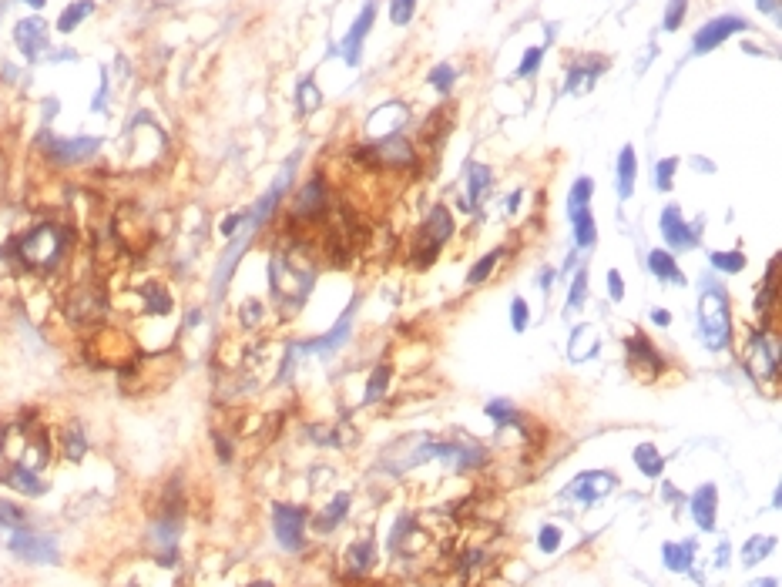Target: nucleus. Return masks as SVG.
Masks as SVG:
<instances>
[{
	"instance_id": "obj_34",
	"label": "nucleus",
	"mask_w": 782,
	"mask_h": 587,
	"mask_svg": "<svg viewBox=\"0 0 782 587\" xmlns=\"http://www.w3.org/2000/svg\"><path fill=\"white\" fill-rule=\"evenodd\" d=\"M296 108L299 115H316L319 108H323V94H319L316 81L313 78H303L296 88Z\"/></svg>"
},
{
	"instance_id": "obj_46",
	"label": "nucleus",
	"mask_w": 782,
	"mask_h": 587,
	"mask_svg": "<svg viewBox=\"0 0 782 587\" xmlns=\"http://www.w3.org/2000/svg\"><path fill=\"white\" fill-rule=\"evenodd\" d=\"M675 172H678V158H662V162L655 165V185L662 188V192H668V188H672Z\"/></svg>"
},
{
	"instance_id": "obj_60",
	"label": "nucleus",
	"mask_w": 782,
	"mask_h": 587,
	"mask_svg": "<svg viewBox=\"0 0 782 587\" xmlns=\"http://www.w3.org/2000/svg\"><path fill=\"white\" fill-rule=\"evenodd\" d=\"M21 4H27V7H34V11H41V7L47 4V0H21Z\"/></svg>"
},
{
	"instance_id": "obj_62",
	"label": "nucleus",
	"mask_w": 782,
	"mask_h": 587,
	"mask_svg": "<svg viewBox=\"0 0 782 587\" xmlns=\"http://www.w3.org/2000/svg\"><path fill=\"white\" fill-rule=\"evenodd\" d=\"M246 587H276L272 581H252V584H246Z\"/></svg>"
},
{
	"instance_id": "obj_48",
	"label": "nucleus",
	"mask_w": 782,
	"mask_h": 587,
	"mask_svg": "<svg viewBox=\"0 0 782 587\" xmlns=\"http://www.w3.org/2000/svg\"><path fill=\"white\" fill-rule=\"evenodd\" d=\"M537 547H541L544 554H554V551L561 547V530L554 527V524L541 527V530H537Z\"/></svg>"
},
{
	"instance_id": "obj_38",
	"label": "nucleus",
	"mask_w": 782,
	"mask_h": 587,
	"mask_svg": "<svg viewBox=\"0 0 782 587\" xmlns=\"http://www.w3.org/2000/svg\"><path fill=\"white\" fill-rule=\"evenodd\" d=\"M591 195H595V182H591L588 175H581L578 182L571 185V195H568V215L584 212V208H588V202H591Z\"/></svg>"
},
{
	"instance_id": "obj_25",
	"label": "nucleus",
	"mask_w": 782,
	"mask_h": 587,
	"mask_svg": "<svg viewBox=\"0 0 782 587\" xmlns=\"http://www.w3.org/2000/svg\"><path fill=\"white\" fill-rule=\"evenodd\" d=\"M648 272L658 276L662 282H672V286H685V272L678 269L675 259L665 249H652L648 252Z\"/></svg>"
},
{
	"instance_id": "obj_36",
	"label": "nucleus",
	"mask_w": 782,
	"mask_h": 587,
	"mask_svg": "<svg viewBox=\"0 0 782 587\" xmlns=\"http://www.w3.org/2000/svg\"><path fill=\"white\" fill-rule=\"evenodd\" d=\"M595 349H598V336H595V329L591 326H578L574 329V336H571V359H591L595 356Z\"/></svg>"
},
{
	"instance_id": "obj_44",
	"label": "nucleus",
	"mask_w": 782,
	"mask_h": 587,
	"mask_svg": "<svg viewBox=\"0 0 782 587\" xmlns=\"http://www.w3.org/2000/svg\"><path fill=\"white\" fill-rule=\"evenodd\" d=\"M417 14V0H390V21L397 27H407Z\"/></svg>"
},
{
	"instance_id": "obj_10",
	"label": "nucleus",
	"mask_w": 782,
	"mask_h": 587,
	"mask_svg": "<svg viewBox=\"0 0 782 587\" xmlns=\"http://www.w3.org/2000/svg\"><path fill=\"white\" fill-rule=\"evenodd\" d=\"M101 312H105V296H101V289H94V286L71 289L68 299H64V316H68L74 326L98 323Z\"/></svg>"
},
{
	"instance_id": "obj_29",
	"label": "nucleus",
	"mask_w": 782,
	"mask_h": 587,
	"mask_svg": "<svg viewBox=\"0 0 782 587\" xmlns=\"http://www.w3.org/2000/svg\"><path fill=\"white\" fill-rule=\"evenodd\" d=\"M94 14V0H74V4H68L58 17V31L61 34H71L78 31V27L88 21V17Z\"/></svg>"
},
{
	"instance_id": "obj_24",
	"label": "nucleus",
	"mask_w": 782,
	"mask_h": 587,
	"mask_svg": "<svg viewBox=\"0 0 782 587\" xmlns=\"http://www.w3.org/2000/svg\"><path fill=\"white\" fill-rule=\"evenodd\" d=\"M350 504H353L350 494H336V497L323 507V514L313 517V527L319 530V534H329V530H336L339 524H343V517H346V510H350Z\"/></svg>"
},
{
	"instance_id": "obj_19",
	"label": "nucleus",
	"mask_w": 782,
	"mask_h": 587,
	"mask_svg": "<svg viewBox=\"0 0 782 587\" xmlns=\"http://www.w3.org/2000/svg\"><path fill=\"white\" fill-rule=\"evenodd\" d=\"M353 312H356V299L350 302V309L339 316V323H336V329H329L326 336H319V339H313V343H306L303 349H309V353H336L339 346L350 339V333H353Z\"/></svg>"
},
{
	"instance_id": "obj_35",
	"label": "nucleus",
	"mask_w": 782,
	"mask_h": 587,
	"mask_svg": "<svg viewBox=\"0 0 782 587\" xmlns=\"http://www.w3.org/2000/svg\"><path fill=\"white\" fill-rule=\"evenodd\" d=\"M772 547H776V537H762V534L749 537L746 547H742V567H756V564H762V557H769V554H772Z\"/></svg>"
},
{
	"instance_id": "obj_63",
	"label": "nucleus",
	"mask_w": 782,
	"mask_h": 587,
	"mask_svg": "<svg viewBox=\"0 0 782 587\" xmlns=\"http://www.w3.org/2000/svg\"><path fill=\"white\" fill-rule=\"evenodd\" d=\"M4 11H7V0H0V17H4Z\"/></svg>"
},
{
	"instance_id": "obj_4",
	"label": "nucleus",
	"mask_w": 782,
	"mask_h": 587,
	"mask_svg": "<svg viewBox=\"0 0 782 587\" xmlns=\"http://www.w3.org/2000/svg\"><path fill=\"white\" fill-rule=\"evenodd\" d=\"M178 537H182V510L162 507L155 524L148 527V547L162 567H172L178 557Z\"/></svg>"
},
{
	"instance_id": "obj_11",
	"label": "nucleus",
	"mask_w": 782,
	"mask_h": 587,
	"mask_svg": "<svg viewBox=\"0 0 782 587\" xmlns=\"http://www.w3.org/2000/svg\"><path fill=\"white\" fill-rule=\"evenodd\" d=\"M98 138H47V158L54 165H84L98 155Z\"/></svg>"
},
{
	"instance_id": "obj_33",
	"label": "nucleus",
	"mask_w": 782,
	"mask_h": 587,
	"mask_svg": "<svg viewBox=\"0 0 782 587\" xmlns=\"http://www.w3.org/2000/svg\"><path fill=\"white\" fill-rule=\"evenodd\" d=\"M571 225H574V245H578V249H591L598 239V225H595V219H591L588 208L578 215H571Z\"/></svg>"
},
{
	"instance_id": "obj_42",
	"label": "nucleus",
	"mask_w": 782,
	"mask_h": 587,
	"mask_svg": "<svg viewBox=\"0 0 782 587\" xmlns=\"http://www.w3.org/2000/svg\"><path fill=\"white\" fill-rule=\"evenodd\" d=\"M0 527H4V530L27 527V510L11 504V500H0Z\"/></svg>"
},
{
	"instance_id": "obj_39",
	"label": "nucleus",
	"mask_w": 782,
	"mask_h": 587,
	"mask_svg": "<svg viewBox=\"0 0 782 587\" xmlns=\"http://www.w3.org/2000/svg\"><path fill=\"white\" fill-rule=\"evenodd\" d=\"M487 410V416L494 420V426L497 430H507V426H514V423H521V416H517V410L507 400H491L484 406Z\"/></svg>"
},
{
	"instance_id": "obj_43",
	"label": "nucleus",
	"mask_w": 782,
	"mask_h": 587,
	"mask_svg": "<svg viewBox=\"0 0 782 587\" xmlns=\"http://www.w3.org/2000/svg\"><path fill=\"white\" fill-rule=\"evenodd\" d=\"M772 302H776V259L769 262V269H766V286L759 289V299H756V309L759 312H766Z\"/></svg>"
},
{
	"instance_id": "obj_58",
	"label": "nucleus",
	"mask_w": 782,
	"mask_h": 587,
	"mask_svg": "<svg viewBox=\"0 0 782 587\" xmlns=\"http://www.w3.org/2000/svg\"><path fill=\"white\" fill-rule=\"evenodd\" d=\"M752 587H779V581H776V577H766V581H756Z\"/></svg>"
},
{
	"instance_id": "obj_30",
	"label": "nucleus",
	"mask_w": 782,
	"mask_h": 587,
	"mask_svg": "<svg viewBox=\"0 0 782 587\" xmlns=\"http://www.w3.org/2000/svg\"><path fill=\"white\" fill-rule=\"evenodd\" d=\"M635 467L642 470L648 480H655V477H662L665 457L658 453L655 443H638V447H635Z\"/></svg>"
},
{
	"instance_id": "obj_5",
	"label": "nucleus",
	"mask_w": 782,
	"mask_h": 587,
	"mask_svg": "<svg viewBox=\"0 0 782 587\" xmlns=\"http://www.w3.org/2000/svg\"><path fill=\"white\" fill-rule=\"evenodd\" d=\"M742 363H746L749 376L756 383L762 380H779V343L776 336H769L766 329L749 336L746 353H742Z\"/></svg>"
},
{
	"instance_id": "obj_56",
	"label": "nucleus",
	"mask_w": 782,
	"mask_h": 587,
	"mask_svg": "<svg viewBox=\"0 0 782 587\" xmlns=\"http://www.w3.org/2000/svg\"><path fill=\"white\" fill-rule=\"evenodd\" d=\"M652 323L655 326H672V312H668V309H652Z\"/></svg>"
},
{
	"instance_id": "obj_37",
	"label": "nucleus",
	"mask_w": 782,
	"mask_h": 587,
	"mask_svg": "<svg viewBox=\"0 0 782 587\" xmlns=\"http://www.w3.org/2000/svg\"><path fill=\"white\" fill-rule=\"evenodd\" d=\"M61 447H64V457L71 463L84 460V453H88V437H84L81 426H68V430L61 433Z\"/></svg>"
},
{
	"instance_id": "obj_59",
	"label": "nucleus",
	"mask_w": 782,
	"mask_h": 587,
	"mask_svg": "<svg viewBox=\"0 0 782 587\" xmlns=\"http://www.w3.org/2000/svg\"><path fill=\"white\" fill-rule=\"evenodd\" d=\"M517 205H521V192H514L511 202H507V208H511V212H517Z\"/></svg>"
},
{
	"instance_id": "obj_53",
	"label": "nucleus",
	"mask_w": 782,
	"mask_h": 587,
	"mask_svg": "<svg viewBox=\"0 0 782 587\" xmlns=\"http://www.w3.org/2000/svg\"><path fill=\"white\" fill-rule=\"evenodd\" d=\"M608 292H611V299H615V302L625 299V282H621V276L615 269L608 272Z\"/></svg>"
},
{
	"instance_id": "obj_45",
	"label": "nucleus",
	"mask_w": 782,
	"mask_h": 587,
	"mask_svg": "<svg viewBox=\"0 0 782 587\" xmlns=\"http://www.w3.org/2000/svg\"><path fill=\"white\" fill-rule=\"evenodd\" d=\"M685 14H689V0H668L665 7V31H678L685 21Z\"/></svg>"
},
{
	"instance_id": "obj_32",
	"label": "nucleus",
	"mask_w": 782,
	"mask_h": 587,
	"mask_svg": "<svg viewBox=\"0 0 782 587\" xmlns=\"http://www.w3.org/2000/svg\"><path fill=\"white\" fill-rule=\"evenodd\" d=\"M141 302H145V312H152V316H168L172 306H175L172 296H168V289L158 286V282L141 289Z\"/></svg>"
},
{
	"instance_id": "obj_14",
	"label": "nucleus",
	"mask_w": 782,
	"mask_h": 587,
	"mask_svg": "<svg viewBox=\"0 0 782 587\" xmlns=\"http://www.w3.org/2000/svg\"><path fill=\"white\" fill-rule=\"evenodd\" d=\"M662 235L665 242H672L675 249H695L699 245V235H702V222H685L682 219V208L668 205L662 212Z\"/></svg>"
},
{
	"instance_id": "obj_52",
	"label": "nucleus",
	"mask_w": 782,
	"mask_h": 587,
	"mask_svg": "<svg viewBox=\"0 0 782 587\" xmlns=\"http://www.w3.org/2000/svg\"><path fill=\"white\" fill-rule=\"evenodd\" d=\"M259 319H262V306H259V302H246V306H242V323H246V326H259Z\"/></svg>"
},
{
	"instance_id": "obj_12",
	"label": "nucleus",
	"mask_w": 782,
	"mask_h": 587,
	"mask_svg": "<svg viewBox=\"0 0 782 587\" xmlns=\"http://www.w3.org/2000/svg\"><path fill=\"white\" fill-rule=\"evenodd\" d=\"M746 27H749L746 17H736V14L715 17V21H709L705 27H699V34H695V41H692V51H695V54H709V51H715V47H719L722 41H729L732 34L746 31Z\"/></svg>"
},
{
	"instance_id": "obj_47",
	"label": "nucleus",
	"mask_w": 782,
	"mask_h": 587,
	"mask_svg": "<svg viewBox=\"0 0 782 587\" xmlns=\"http://www.w3.org/2000/svg\"><path fill=\"white\" fill-rule=\"evenodd\" d=\"M584 296H588V272H578L574 276V286H571V296H568V312H574V309H581L584 306Z\"/></svg>"
},
{
	"instance_id": "obj_15",
	"label": "nucleus",
	"mask_w": 782,
	"mask_h": 587,
	"mask_svg": "<svg viewBox=\"0 0 782 587\" xmlns=\"http://www.w3.org/2000/svg\"><path fill=\"white\" fill-rule=\"evenodd\" d=\"M47 37L51 34H47V24L41 17H27V21L14 27V44L27 61H37L47 51Z\"/></svg>"
},
{
	"instance_id": "obj_31",
	"label": "nucleus",
	"mask_w": 782,
	"mask_h": 587,
	"mask_svg": "<svg viewBox=\"0 0 782 587\" xmlns=\"http://www.w3.org/2000/svg\"><path fill=\"white\" fill-rule=\"evenodd\" d=\"M390 380H393V369L386 366V363H380L370 373V383H366V393H363V403L366 406H373V403H380L383 396H386V390H390Z\"/></svg>"
},
{
	"instance_id": "obj_27",
	"label": "nucleus",
	"mask_w": 782,
	"mask_h": 587,
	"mask_svg": "<svg viewBox=\"0 0 782 587\" xmlns=\"http://www.w3.org/2000/svg\"><path fill=\"white\" fill-rule=\"evenodd\" d=\"M326 208V188H323V178H313L303 192H299V202H296V215L306 219V215H319Z\"/></svg>"
},
{
	"instance_id": "obj_40",
	"label": "nucleus",
	"mask_w": 782,
	"mask_h": 587,
	"mask_svg": "<svg viewBox=\"0 0 782 587\" xmlns=\"http://www.w3.org/2000/svg\"><path fill=\"white\" fill-rule=\"evenodd\" d=\"M709 265L719 272H729V276H736V272L746 269V255L742 252H712L709 255Z\"/></svg>"
},
{
	"instance_id": "obj_18",
	"label": "nucleus",
	"mask_w": 782,
	"mask_h": 587,
	"mask_svg": "<svg viewBox=\"0 0 782 587\" xmlns=\"http://www.w3.org/2000/svg\"><path fill=\"white\" fill-rule=\"evenodd\" d=\"M689 507H692V517H695V524H699L702 534H712L715 530V507H719V490H715V484H702L699 490H695Z\"/></svg>"
},
{
	"instance_id": "obj_9",
	"label": "nucleus",
	"mask_w": 782,
	"mask_h": 587,
	"mask_svg": "<svg viewBox=\"0 0 782 587\" xmlns=\"http://www.w3.org/2000/svg\"><path fill=\"white\" fill-rule=\"evenodd\" d=\"M615 487H618L615 473L584 470L561 490V500H574V504H581V507H591V504H598V500H605Z\"/></svg>"
},
{
	"instance_id": "obj_17",
	"label": "nucleus",
	"mask_w": 782,
	"mask_h": 587,
	"mask_svg": "<svg viewBox=\"0 0 782 587\" xmlns=\"http://www.w3.org/2000/svg\"><path fill=\"white\" fill-rule=\"evenodd\" d=\"M373 21H376V0H366L360 17H356L353 27H350V34L343 37V54H346V64H350V68H356V64H360L363 41H366V34H370Z\"/></svg>"
},
{
	"instance_id": "obj_22",
	"label": "nucleus",
	"mask_w": 782,
	"mask_h": 587,
	"mask_svg": "<svg viewBox=\"0 0 782 587\" xmlns=\"http://www.w3.org/2000/svg\"><path fill=\"white\" fill-rule=\"evenodd\" d=\"M605 71V61H578L574 68L568 71V84H564V91L568 94H584V91H591L595 88V81H598V74Z\"/></svg>"
},
{
	"instance_id": "obj_3",
	"label": "nucleus",
	"mask_w": 782,
	"mask_h": 587,
	"mask_svg": "<svg viewBox=\"0 0 782 587\" xmlns=\"http://www.w3.org/2000/svg\"><path fill=\"white\" fill-rule=\"evenodd\" d=\"M269 282H272V296L276 302H286L289 309L303 306L306 292L313 286V269H296L292 265V255H276L269 265Z\"/></svg>"
},
{
	"instance_id": "obj_6",
	"label": "nucleus",
	"mask_w": 782,
	"mask_h": 587,
	"mask_svg": "<svg viewBox=\"0 0 782 587\" xmlns=\"http://www.w3.org/2000/svg\"><path fill=\"white\" fill-rule=\"evenodd\" d=\"M450 235H454V215H450L444 205H437L427 215V222L420 225V242H417V255H413V262H417L420 269H427V265L437 259L440 245H444Z\"/></svg>"
},
{
	"instance_id": "obj_41",
	"label": "nucleus",
	"mask_w": 782,
	"mask_h": 587,
	"mask_svg": "<svg viewBox=\"0 0 782 587\" xmlns=\"http://www.w3.org/2000/svg\"><path fill=\"white\" fill-rule=\"evenodd\" d=\"M501 255H504V249H497V252H487L484 259H480L477 265H474V272H467V286H480L491 272L497 269V262H501Z\"/></svg>"
},
{
	"instance_id": "obj_23",
	"label": "nucleus",
	"mask_w": 782,
	"mask_h": 587,
	"mask_svg": "<svg viewBox=\"0 0 782 587\" xmlns=\"http://www.w3.org/2000/svg\"><path fill=\"white\" fill-rule=\"evenodd\" d=\"M343 564H346V571H350V574H366L376 564V544L370 541V537L353 541L350 547H346V561Z\"/></svg>"
},
{
	"instance_id": "obj_2",
	"label": "nucleus",
	"mask_w": 782,
	"mask_h": 587,
	"mask_svg": "<svg viewBox=\"0 0 782 587\" xmlns=\"http://www.w3.org/2000/svg\"><path fill=\"white\" fill-rule=\"evenodd\" d=\"M699 336L705 349L722 353L732 343V306H729V292L719 282H709V276L702 279V299H699Z\"/></svg>"
},
{
	"instance_id": "obj_28",
	"label": "nucleus",
	"mask_w": 782,
	"mask_h": 587,
	"mask_svg": "<svg viewBox=\"0 0 782 587\" xmlns=\"http://www.w3.org/2000/svg\"><path fill=\"white\" fill-rule=\"evenodd\" d=\"M635 175H638L635 148L625 145L618 151V195L621 198H631V192H635Z\"/></svg>"
},
{
	"instance_id": "obj_57",
	"label": "nucleus",
	"mask_w": 782,
	"mask_h": 587,
	"mask_svg": "<svg viewBox=\"0 0 782 587\" xmlns=\"http://www.w3.org/2000/svg\"><path fill=\"white\" fill-rule=\"evenodd\" d=\"M715 561H719V567L729 564V544H722V547H719V557H715Z\"/></svg>"
},
{
	"instance_id": "obj_7",
	"label": "nucleus",
	"mask_w": 782,
	"mask_h": 587,
	"mask_svg": "<svg viewBox=\"0 0 782 587\" xmlns=\"http://www.w3.org/2000/svg\"><path fill=\"white\" fill-rule=\"evenodd\" d=\"M11 554L24 564H58L61 561V547L51 534H34L27 527H17L11 534Z\"/></svg>"
},
{
	"instance_id": "obj_8",
	"label": "nucleus",
	"mask_w": 782,
	"mask_h": 587,
	"mask_svg": "<svg viewBox=\"0 0 782 587\" xmlns=\"http://www.w3.org/2000/svg\"><path fill=\"white\" fill-rule=\"evenodd\" d=\"M306 520L309 514L303 507H292V504H276L272 507V530H276V541L282 551L296 554L303 551L306 544Z\"/></svg>"
},
{
	"instance_id": "obj_50",
	"label": "nucleus",
	"mask_w": 782,
	"mask_h": 587,
	"mask_svg": "<svg viewBox=\"0 0 782 587\" xmlns=\"http://www.w3.org/2000/svg\"><path fill=\"white\" fill-rule=\"evenodd\" d=\"M527 323H531V309H527L524 299H514L511 302V329L514 333H524Z\"/></svg>"
},
{
	"instance_id": "obj_21",
	"label": "nucleus",
	"mask_w": 782,
	"mask_h": 587,
	"mask_svg": "<svg viewBox=\"0 0 782 587\" xmlns=\"http://www.w3.org/2000/svg\"><path fill=\"white\" fill-rule=\"evenodd\" d=\"M494 185V172L487 165H477L470 162L467 165V195H464V208H477L484 202V195L491 192Z\"/></svg>"
},
{
	"instance_id": "obj_26",
	"label": "nucleus",
	"mask_w": 782,
	"mask_h": 587,
	"mask_svg": "<svg viewBox=\"0 0 782 587\" xmlns=\"http://www.w3.org/2000/svg\"><path fill=\"white\" fill-rule=\"evenodd\" d=\"M662 561L668 571L675 574H689L692 564H695V541H685V544H665L662 547Z\"/></svg>"
},
{
	"instance_id": "obj_16",
	"label": "nucleus",
	"mask_w": 782,
	"mask_h": 587,
	"mask_svg": "<svg viewBox=\"0 0 782 587\" xmlns=\"http://www.w3.org/2000/svg\"><path fill=\"white\" fill-rule=\"evenodd\" d=\"M0 484L17 490V494H24V497H44L47 494V484L37 477V470H27L14 460H7L4 467H0Z\"/></svg>"
},
{
	"instance_id": "obj_49",
	"label": "nucleus",
	"mask_w": 782,
	"mask_h": 587,
	"mask_svg": "<svg viewBox=\"0 0 782 587\" xmlns=\"http://www.w3.org/2000/svg\"><path fill=\"white\" fill-rule=\"evenodd\" d=\"M454 78H457V74H454V68H450V64H437V68L430 71V84H433V88H437L440 94H447V91H450V84H454Z\"/></svg>"
},
{
	"instance_id": "obj_1",
	"label": "nucleus",
	"mask_w": 782,
	"mask_h": 587,
	"mask_svg": "<svg viewBox=\"0 0 782 587\" xmlns=\"http://www.w3.org/2000/svg\"><path fill=\"white\" fill-rule=\"evenodd\" d=\"M71 249V232L58 222H37L34 229H27L21 239H14L11 252L21 269L47 276L64 262V255Z\"/></svg>"
},
{
	"instance_id": "obj_61",
	"label": "nucleus",
	"mask_w": 782,
	"mask_h": 587,
	"mask_svg": "<svg viewBox=\"0 0 782 587\" xmlns=\"http://www.w3.org/2000/svg\"><path fill=\"white\" fill-rule=\"evenodd\" d=\"M551 282H554V272H544V276H541V286H544V289H551Z\"/></svg>"
},
{
	"instance_id": "obj_13",
	"label": "nucleus",
	"mask_w": 782,
	"mask_h": 587,
	"mask_svg": "<svg viewBox=\"0 0 782 587\" xmlns=\"http://www.w3.org/2000/svg\"><path fill=\"white\" fill-rule=\"evenodd\" d=\"M625 359H628V366L642 376V380H652V376H658L665 369L662 356L655 353V346L648 343L645 333H631L625 339Z\"/></svg>"
},
{
	"instance_id": "obj_55",
	"label": "nucleus",
	"mask_w": 782,
	"mask_h": 587,
	"mask_svg": "<svg viewBox=\"0 0 782 587\" xmlns=\"http://www.w3.org/2000/svg\"><path fill=\"white\" fill-rule=\"evenodd\" d=\"M239 225H242V212L229 215V219L222 222V235H235V232H239Z\"/></svg>"
},
{
	"instance_id": "obj_54",
	"label": "nucleus",
	"mask_w": 782,
	"mask_h": 587,
	"mask_svg": "<svg viewBox=\"0 0 782 587\" xmlns=\"http://www.w3.org/2000/svg\"><path fill=\"white\" fill-rule=\"evenodd\" d=\"M215 447H219V460H222V463L232 460V443L222 440V433H215Z\"/></svg>"
},
{
	"instance_id": "obj_20",
	"label": "nucleus",
	"mask_w": 782,
	"mask_h": 587,
	"mask_svg": "<svg viewBox=\"0 0 782 587\" xmlns=\"http://www.w3.org/2000/svg\"><path fill=\"white\" fill-rule=\"evenodd\" d=\"M373 158H376L380 165H400V168H407V165H413V148H410L407 138L390 135V138L380 141V145L373 148Z\"/></svg>"
},
{
	"instance_id": "obj_51",
	"label": "nucleus",
	"mask_w": 782,
	"mask_h": 587,
	"mask_svg": "<svg viewBox=\"0 0 782 587\" xmlns=\"http://www.w3.org/2000/svg\"><path fill=\"white\" fill-rule=\"evenodd\" d=\"M541 58H544L541 47H531V51H524V61L517 64V78H531V74L541 68Z\"/></svg>"
}]
</instances>
